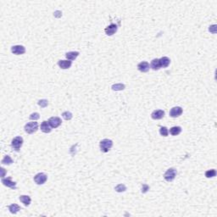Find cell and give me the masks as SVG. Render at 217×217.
<instances>
[{
    "instance_id": "1",
    "label": "cell",
    "mask_w": 217,
    "mask_h": 217,
    "mask_svg": "<svg viewBox=\"0 0 217 217\" xmlns=\"http://www.w3.org/2000/svg\"><path fill=\"white\" fill-rule=\"evenodd\" d=\"M113 146V141L110 139H103L100 144H99V147H100V150L103 153H107L109 151V149L112 148Z\"/></svg>"
},
{
    "instance_id": "2",
    "label": "cell",
    "mask_w": 217,
    "mask_h": 217,
    "mask_svg": "<svg viewBox=\"0 0 217 217\" xmlns=\"http://www.w3.org/2000/svg\"><path fill=\"white\" fill-rule=\"evenodd\" d=\"M177 174V171L175 168H170L164 174V178L166 181H172L176 178Z\"/></svg>"
},
{
    "instance_id": "3",
    "label": "cell",
    "mask_w": 217,
    "mask_h": 217,
    "mask_svg": "<svg viewBox=\"0 0 217 217\" xmlns=\"http://www.w3.org/2000/svg\"><path fill=\"white\" fill-rule=\"evenodd\" d=\"M38 130V123L36 121L28 122L25 126V132L28 134H32Z\"/></svg>"
},
{
    "instance_id": "4",
    "label": "cell",
    "mask_w": 217,
    "mask_h": 217,
    "mask_svg": "<svg viewBox=\"0 0 217 217\" xmlns=\"http://www.w3.org/2000/svg\"><path fill=\"white\" fill-rule=\"evenodd\" d=\"M22 145H23V138L21 137H15V138H13L11 142V147L15 151H19Z\"/></svg>"
},
{
    "instance_id": "5",
    "label": "cell",
    "mask_w": 217,
    "mask_h": 217,
    "mask_svg": "<svg viewBox=\"0 0 217 217\" xmlns=\"http://www.w3.org/2000/svg\"><path fill=\"white\" fill-rule=\"evenodd\" d=\"M11 52L16 55L24 54L26 53V48L22 45H15L11 48Z\"/></svg>"
},
{
    "instance_id": "6",
    "label": "cell",
    "mask_w": 217,
    "mask_h": 217,
    "mask_svg": "<svg viewBox=\"0 0 217 217\" xmlns=\"http://www.w3.org/2000/svg\"><path fill=\"white\" fill-rule=\"evenodd\" d=\"M47 179H48V177L44 173H38V174H36V176L34 177V181L36 182V184H38V185L44 184L46 182V181H47Z\"/></svg>"
},
{
    "instance_id": "7",
    "label": "cell",
    "mask_w": 217,
    "mask_h": 217,
    "mask_svg": "<svg viewBox=\"0 0 217 217\" xmlns=\"http://www.w3.org/2000/svg\"><path fill=\"white\" fill-rule=\"evenodd\" d=\"M61 119L60 117H57V116H54V117H51L49 120H48V123L50 125V126L52 128H57L59 127L60 125H61Z\"/></svg>"
},
{
    "instance_id": "8",
    "label": "cell",
    "mask_w": 217,
    "mask_h": 217,
    "mask_svg": "<svg viewBox=\"0 0 217 217\" xmlns=\"http://www.w3.org/2000/svg\"><path fill=\"white\" fill-rule=\"evenodd\" d=\"M183 110L181 107L179 106H177V107H173V108L171 109L170 111V116L172 117V118H177V117H179L182 114Z\"/></svg>"
},
{
    "instance_id": "9",
    "label": "cell",
    "mask_w": 217,
    "mask_h": 217,
    "mask_svg": "<svg viewBox=\"0 0 217 217\" xmlns=\"http://www.w3.org/2000/svg\"><path fill=\"white\" fill-rule=\"evenodd\" d=\"M117 29H118V26L115 25V24H110L108 26H107L105 29V32L106 33V35L108 36H112L114 35L116 32H117Z\"/></svg>"
},
{
    "instance_id": "10",
    "label": "cell",
    "mask_w": 217,
    "mask_h": 217,
    "mask_svg": "<svg viewBox=\"0 0 217 217\" xmlns=\"http://www.w3.org/2000/svg\"><path fill=\"white\" fill-rule=\"evenodd\" d=\"M2 183H3L4 186L9 187V188H11V189H16V182L11 181V177L3 178V179H2Z\"/></svg>"
},
{
    "instance_id": "11",
    "label": "cell",
    "mask_w": 217,
    "mask_h": 217,
    "mask_svg": "<svg viewBox=\"0 0 217 217\" xmlns=\"http://www.w3.org/2000/svg\"><path fill=\"white\" fill-rule=\"evenodd\" d=\"M165 115V111L162 109H157L154 110L152 114H151V117L153 120H160L164 117Z\"/></svg>"
},
{
    "instance_id": "12",
    "label": "cell",
    "mask_w": 217,
    "mask_h": 217,
    "mask_svg": "<svg viewBox=\"0 0 217 217\" xmlns=\"http://www.w3.org/2000/svg\"><path fill=\"white\" fill-rule=\"evenodd\" d=\"M138 69L141 72H148L149 71V69H150V65H149V64L147 61H143V62H140L138 65Z\"/></svg>"
},
{
    "instance_id": "13",
    "label": "cell",
    "mask_w": 217,
    "mask_h": 217,
    "mask_svg": "<svg viewBox=\"0 0 217 217\" xmlns=\"http://www.w3.org/2000/svg\"><path fill=\"white\" fill-rule=\"evenodd\" d=\"M72 65V62L71 60H60L58 62V65L63 69V70H66V69H69Z\"/></svg>"
},
{
    "instance_id": "14",
    "label": "cell",
    "mask_w": 217,
    "mask_h": 217,
    "mask_svg": "<svg viewBox=\"0 0 217 217\" xmlns=\"http://www.w3.org/2000/svg\"><path fill=\"white\" fill-rule=\"evenodd\" d=\"M40 127H41V131L42 132H44V133H49L51 132V130H52L48 121H46V120L42 121V123L41 124Z\"/></svg>"
},
{
    "instance_id": "15",
    "label": "cell",
    "mask_w": 217,
    "mask_h": 217,
    "mask_svg": "<svg viewBox=\"0 0 217 217\" xmlns=\"http://www.w3.org/2000/svg\"><path fill=\"white\" fill-rule=\"evenodd\" d=\"M159 64H160V67L166 68L170 65L171 60L168 57H162L161 59H159Z\"/></svg>"
},
{
    "instance_id": "16",
    "label": "cell",
    "mask_w": 217,
    "mask_h": 217,
    "mask_svg": "<svg viewBox=\"0 0 217 217\" xmlns=\"http://www.w3.org/2000/svg\"><path fill=\"white\" fill-rule=\"evenodd\" d=\"M20 201L22 204H24L25 206H29L31 202H32V199L28 195H21L20 196Z\"/></svg>"
},
{
    "instance_id": "17",
    "label": "cell",
    "mask_w": 217,
    "mask_h": 217,
    "mask_svg": "<svg viewBox=\"0 0 217 217\" xmlns=\"http://www.w3.org/2000/svg\"><path fill=\"white\" fill-rule=\"evenodd\" d=\"M79 54H80L77 51H71V52H68L65 54V57L69 60H75L79 56Z\"/></svg>"
},
{
    "instance_id": "18",
    "label": "cell",
    "mask_w": 217,
    "mask_h": 217,
    "mask_svg": "<svg viewBox=\"0 0 217 217\" xmlns=\"http://www.w3.org/2000/svg\"><path fill=\"white\" fill-rule=\"evenodd\" d=\"M150 68L153 69V71H158V70H159V69L161 68V67H160V64H159V59H153V60L151 61Z\"/></svg>"
},
{
    "instance_id": "19",
    "label": "cell",
    "mask_w": 217,
    "mask_h": 217,
    "mask_svg": "<svg viewBox=\"0 0 217 217\" xmlns=\"http://www.w3.org/2000/svg\"><path fill=\"white\" fill-rule=\"evenodd\" d=\"M181 132V126H173L170 129V133L172 136H177Z\"/></svg>"
},
{
    "instance_id": "20",
    "label": "cell",
    "mask_w": 217,
    "mask_h": 217,
    "mask_svg": "<svg viewBox=\"0 0 217 217\" xmlns=\"http://www.w3.org/2000/svg\"><path fill=\"white\" fill-rule=\"evenodd\" d=\"M9 210L10 213H12V214H16V213L21 210V207H20L18 204H12L11 205L9 206Z\"/></svg>"
},
{
    "instance_id": "21",
    "label": "cell",
    "mask_w": 217,
    "mask_h": 217,
    "mask_svg": "<svg viewBox=\"0 0 217 217\" xmlns=\"http://www.w3.org/2000/svg\"><path fill=\"white\" fill-rule=\"evenodd\" d=\"M13 163V159L9 155H5L4 158L2 159V164L3 165H11Z\"/></svg>"
},
{
    "instance_id": "22",
    "label": "cell",
    "mask_w": 217,
    "mask_h": 217,
    "mask_svg": "<svg viewBox=\"0 0 217 217\" xmlns=\"http://www.w3.org/2000/svg\"><path fill=\"white\" fill-rule=\"evenodd\" d=\"M216 171L214 170V169L209 170V171H207L205 172V177H206L207 178H212V177H216Z\"/></svg>"
},
{
    "instance_id": "23",
    "label": "cell",
    "mask_w": 217,
    "mask_h": 217,
    "mask_svg": "<svg viewBox=\"0 0 217 217\" xmlns=\"http://www.w3.org/2000/svg\"><path fill=\"white\" fill-rule=\"evenodd\" d=\"M159 134L163 137H167L168 134H169V131H168V128L165 127V126H162L160 127L159 129Z\"/></svg>"
},
{
    "instance_id": "24",
    "label": "cell",
    "mask_w": 217,
    "mask_h": 217,
    "mask_svg": "<svg viewBox=\"0 0 217 217\" xmlns=\"http://www.w3.org/2000/svg\"><path fill=\"white\" fill-rule=\"evenodd\" d=\"M115 191L118 192V193H122V192H125L126 190V187L124 185V184H119L117 185L115 187H114Z\"/></svg>"
},
{
    "instance_id": "25",
    "label": "cell",
    "mask_w": 217,
    "mask_h": 217,
    "mask_svg": "<svg viewBox=\"0 0 217 217\" xmlns=\"http://www.w3.org/2000/svg\"><path fill=\"white\" fill-rule=\"evenodd\" d=\"M62 116H63V118H64L65 120H71L73 117L72 114H71L70 111H65V112H64V113L62 114Z\"/></svg>"
},
{
    "instance_id": "26",
    "label": "cell",
    "mask_w": 217,
    "mask_h": 217,
    "mask_svg": "<svg viewBox=\"0 0 217 217\" xmlns=\"http://www.w3.org/2000/svg\"><path fill=\"white\" fill-rule=\"evenodd\" d=\"M124 88H125V85H123V84H115V85L112 86V89L113 90H116V91H118V90H123Z\"/></svg>"
},
{
    "instance_id": "27",
    "label": "cell",
    "mask_w": 217,
    "mask_h": 217,
    "mask_svg": "<svg viewBox=\"0 0 217 217\" xmlns=\"http://www.w3.org/2000/svg\"><path fill=\"white\" fill-rule=\"evenodd\" d=\"M38 105L41 106L42 108H45L48 105V101L46 100V99H42V100H39L38 101Z\"/></svg>"
},
{
    "instance_id": "28",
    "label": "cell",
    "mask_w": 217,
    "mask_h": 217,
    "mask_svg": "<svg viewBox=\"0 0 217 217\" xmlns=\"http://www.w3.org/2000/svg\"><path fill=\"white\" fill-rule=\"evenodd\" d=\"M40 118V115H39V114L38 113H32L31 115H30V120H38Z\"/></svg>"
},
{
    "instance_id": "29",
    "label": "cell",
    "mask_w": 217,
    "mask_h": 217,
    "mask_svg": "<svg viewBox=\"0 0 217 217\" xmlns=\"http://www.w3.org/2000/svg\"><path fill=\"white\" fill-rule=\"evenodd\" d=\"M149 189V187L148 186V185H146V184H144V185H143V187H142V193H146L148 190Z\"/></svg>"
}]
</instances>
